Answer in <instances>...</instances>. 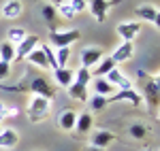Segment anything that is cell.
Here are the masks:
<instances>
[{"instance_id":"obj_20","label":"cell","mask_w":160,"mask_h":151,"mask_svg":"<svg viewBox=\"0 0 160 151\" xmlns=\"http://www.w3.org/2000/svg\"><path fill=\"white\" fill-rule=\"evenodd\" d=\"M26 60L32 64V66H37V68H43V70H47L49 68V64L45 60V55H43V49L38 47V49H32L28 55H26Z\"/></svg>"},{"instance_id":"obj_15","label":"cell","mask_w":160,"mask_h":151,"mask_svg":"<svg viewBox=\"0 0 160 151\" xmlns=\"http://www.w3.org/2000/svg\"><path fill=\"white\" fill-rule=\"evenodd\" d=\"M113 140H115V134H113V132H109V130H98V132L92 136V145L98 147V149H105V147H109Z\"/></svg>"},{"instance_id":"obj_24","label":"cell","mask_w":160,"mask_h":151,"mask_svg":"<svg viewBox=\"0 0 160 151\" xmlns=\"http://www.w3.org/2000/svg\"><path fill=\"white\" fill-rule=\"evenodd\" d=\"M26 36H28V32H26L24 28H11V30H9V38H7V40H9L11 45H15V47H17V45H19Z\"/></svg>"},{"instance_id":"obj_7","label":"cell","mask_w":160,"mask_h":151,"mask_svg":"<svg viewBox=\"0 0 160 151\" xmlns=\"http://www.w3.org/2000/svg\"><path fill=\"white\" fill-rule=\"evenodd\" d=\"M37 45H38V36L37 34H28V36L17 45V49H15V60H26V55L32 49H37Z\"/></svg>"},{"instance_id":"obj_35","label":"cell","mask_w":160,"mask_h":151,"mask_svg":"<svg viewBox=\"0 0 160 151\" xmlns=\"http://www.w3.org/2000/svg\"><path fill=\"white\" fill-rule=\"evenodd\" d=\"M88 151H102V149H98V147H94V145H90V147H88Z\"/></svg>"},{"instance_id":"obj_21","label":"cell","mask_w":160,"mask_h":151,"mask_svg":"<svg viewBox=\"0 0 160 151\" xmlns=\"http://www.w3.org/2000/svg\"><path fill=\"white\" fill-rule=\"evenodd\" d=\"M90 128H92V115H90V113L77 115V119H75V128H73L75 132H77V134H88Z\"/></svg>"},{"instance_id":"obj_12","label":"cell","mask_w":160,"mask_h":151,"mask_svg":"<svg viewBox=\"0 0 160 151\" xmlns=\"http://www.w3.org/2000/svg\"><path fill=\"white\" fill-rule=\"evenodd\" d=\"M132 53H135V45H132V43H128V40H124L122 45H120L118 49L113 51L111 60H113L115 64L126 62V60H130V58H132Z\"/></svg>"},{"instance_id":"obj_25","label":"cell","mask_w":160,"mask_h":151,"mask_svg":"<svg viewBox=\"0 0 160 151\" xmlns=\"http://www.w3.org/2000/svg\"><path fill=\"white\" fill-rule=\"evenodd\" d=\"M53 53H56V62H58V68L66 66V62L71 60V49H68V47H60L58 51H53Z\"/></svg>"},{"instance_id":"obj_33","label":"cell","mask_w":160,"mask_h":151,"mask_svg":"<svg viewBox=\"0 0 160 151\" xmlns=\"http://www.w3.org/2000/svg\"><path fill=\"white\" fill-rule=\"evenodd\" d=\"M68 4H71V7H73L75 15H77V13L86 11V7H88V0H68Z\"/></svg>"},{"instance_id":"obj_13","label":"cell","mask_w":160,"mask_h":151,"mask_svg":"<svg viewBox=\"0 0 160 151\" xmlns=\"http://www.w3.org/2000/svg\"><path fill=\"white\" fill-rule=\"evenodd\" d=\"M53 79H56L58 85L68 87V85L75 81V70H73V68H66V66H62V68H53Z\"/></svg>"},{"instance_id":"obj_6","label":"cell","mask_w":160,"mask_h":151,"mask_svg":"<svg viewBox=\"0 0 160 151\" xmlns=\"http://www.w3.org/2000/svg\"><path fill=\"white\" fill-rule=\"evenodd\" d=\"M30 92L34 94V96H43V98H47L51 100L53 98V87L49 85V81L47 79H43V77H34L32 81H30Z\"/></svg>"},{"instance_id":"obj_10","label":"cell","mask_w":160,"mask_h":151,"mask_svg":"<svg viewBox=\"0 0 160 151\" xmlns=\"http://www.w3.org/2000/svg\"><path fill=\"white\" fill-rule=\"evenodd\" d=\"M100 60H102V49H98V47H86V49H81V66L83 68H92Z\"/></svg>"},{"instance_id":"obj_36","label":"cell","mask_w":160,"mask_h":151,"mask_svg":"<svg viewBox=\"0 0 160 151\" xmlns=\"http://www.w3.org/2000/svg\"><path fill=\"white\" fill-rule=\"evenodd\" d=\"M62 2H66V0H53V7H60Z\"/></svg>"},{"instance_id":"obj_34","label":"cell","mask_w":160,"mask_h":151,"mask_svg":"<svg viewBox=\"0 0 160 151\" xmlns=\"http://www.w3.org/2000/svg\"><path fill=\"white\" fill-rule=\"evenodd\" d=\"M9 75H11V64L0 60V81H4Z\"/></svg>"},{"instance_id":"obj_19","label":"cell","mask_w":160,"mask_h":151,"mask_svg":"<svg viewBox=\"0 0 160 151\" xmlns=\"http://www.w3.org/2000/svg\"><path fill=\"white\" fill-rule=\"evenodd\" d=\"M17 132L15 130H9V128H2V132H0V149H11L17 145Z\"/></svg>"},{"instance_id":"obj_31","label":"cell","mask_w":160,"mask_h":151,"mask_svg":"<svg viewBox=\"0 0 160 151\" xmlns=\"http://www.w3.org/2000/svg\"><path fill=\"white\" fill-rule=\"evenodd\" d=\"M56 15H58V11H56L53 4H43V17H45V21H53Z\"/></svg>"},{"instance_id":"obj_5","label":"cell","mask_w":160,"mask_h":151,"mask_svg":"<svg viewBox=\"0 0 160 151\" xmlns=\"http://www.w3.org/2000/svg\"><path fill=\"white\" fill-rule=\"evenodd\" d=\"M107 100L109 102H130V104H135V106H141V104H143V98H141V94H139L135 87L132 89H118V92L111 94Z\"/></svg>"},{"instance_id":"obj_4","label":"cell","mask_w":160,"mask_h":151,"mask_svg":"<svg viewBox=\"0 0 160 151\" xmlns=\"http://www.w3.org/2000/svg\"><path fill=\"white\" fill-rule=\"evenodd\" d=\"M122 0H90V11L94 15V19L102 24L105 19H107V11H109L111 7H115V4H120Z\"/></svg>"},{"instance_id":"obj_16","label":"cell","mask_w":160,"mask_h":151,"mask_svg":"<svg viewBox=\"0 0 160 151\" xmlns=\"http://www.w3.org/2000/svg\"><path fill=\"white\" fill-rule=\"evenodd\" d=\"M0 15L7 17V19H15V17H19V15H22V2H19V0H7V2L2 4Z\"/></svg>"},{"instance_id":"obj_30","label":"cell","mask_w":160,"mask_h":151,"mask_svg":"<svg viewBox=\"0 0 160 151\" xmlns=\"http://www.w3.org/2000/svg\"><path fill=\"white\" fill-rule=\"evenodd\" d=\"M17 113H19L17 106H11V104L0 102V121H2V119H9V117H15Z\"/></svg>"},{"instance_id":"obj_22","label":"cell","mask_w":160,"mask_h":151,"mask_svg":"<svg viewBox=\"0 0 160 151\" xmlns=\"http://www.w3.org/2000/svg\"><path fill=\"white\" fill-rule=\"evenodd\" d=\"M94 92H96V94H98V96H107V98H109L111 94H113V92H115V87H113V85H111L109 81H107V79H105V77H98V79H96V81H94Z\"/></svg>"},{"instance_id":"obj_2","label":"cell","mask_w":160,"mask_h":151,"mask_svg":"<svg viewBox=\"0 0 160 151\" xmlns=\"http://www.w3.org/2000/svg\"><path fill=\"white\" fill-rule=\"evenodd\" d=\"M79 30H53L49 32V43L56 47V49H60V47H71L75 40H79Z\"/></svg>"},{"instance_id":"obj_37","label":"cell","mask_w":160,"mask_h":151,"mask_svg":"<svg viewBox=\"0 0 160 151\" xmlns=\"http://www.w3.org/2000/svg\"><path fill=\"white\" fill-rule=\"evenodd\" d=\"M0 132H2V124H0Z\"/></svg>"},{"instance_id":"obj_27","label":"cell","mask_w":160,"mask_h":151,"mask_svg":"<svg viewBox=\"0 0 160 151\" xmlns=\"http://www.w3.org/2000/svg\"><path fill=\"white\" fill-rule=\"evenodd\" d=\"M90 100V106L94 109V111H102L107 104H109V100H107V96H98V94H94L92 98H88Z\"/></svg>"},{"instance_id":"obj_8","label":"cell","mask_w":160,"mask_h":151,"mask_svg":"<svg viewBox=\"0 0 160 151\" xmlns=\"http://www.w3.org/2000/svg\"><path fill=\"white\" fill-rule=\"evenodd\" d=\"M139 32H141V24L139 21H122V24H118V34L124 40H128V43H132Z\"/></svg>"},{"instance_id":"obj_23","label":"cell","mask_w":160,"mask_h":151,"mask_svg":"<svg viewBox=\"0 0 160 151\" xmlns=\"http://www.w3.org/2000/svg\"><path fill=\"white\" fill-rule=\"evenodd\" d=\"M0 60L2 62H9V64L15 60V45H11L9 40H2L0 43Z\"/></svg>"},{"instance_id":"obj_17","label":"cell","mask_w":160,"mask_h":151,"mask_svg":"<svg viewBox=\"0 0 160 151\" xmlns=\"http://www.w3.org/2000/svg\"><path fill=\"white\" fill-rule=\"evenodd\" d=\"M66 92H68L71 100H75V102H86L88 100V85H81V83H75L73 81L66 87Z\"/></svg>"},{"instance_id":"obj_18","label":"cell","mask_w":160,"mask_h":151,"mask_svg":"<svg viewBox=\"0 0 160 151\" xmlns=\"http://www.w3.org/2000/svg\"><path fill=\"white\" fill-rule=\"evenodd\" d=\"M75 119H77V113L71 111V109H64V111H60V115H58V126L68 132V130L75 128Z\"/></svg>"},{"instance_id":"obj_28","label":"cell","mask_w":160,"mask_h":151,"mask_svg":"<svg viewBox=\"0 0 160 151\" xmlns=\"http://www.w3.org/2000/svg\"><path fill=\"white\" fill-rule=\"evenodd\" d=\"M128 134H130L132 139L141 140V139H145V134H148V128L143 126V124H132V126L128 128Z\"/></svg>"},{"instance_id":"obj_38","label":"cell","mask_w":160,"mask_h":151,"mask_svg":"<svg viewBox=\"0 0 160 151\" xmlns=\"http://www.w3.org/2000/svg\"><path fill=\"white\" fill-rule=\"evenodd\" d=\"M148 151H152V149H148Z\"/></svg>"},{"instance_id":"obj_29","label":"cell","mask_w":160,"mask_h":151,"mask_svg":"<svg viewBox=\"0 0 160 151\" xmlns=\"http://www.w3.org/2000/svg\"><path fill=\"white\" fill-rule=\"evenodd\" d=\"M41 49H43V55H45V60H47V64H49L51 70H53V68H58V62H56V53H53V49H51L49 45H41Z\"/></svg>"},{"instance_id":"obj_9","label":"cell","mask_w":160,"mask_h":151,"mask_svg":"<svg viewBox=\"0 0 160 151\" xmlns=\"http://www.w3.org/2000/svg\"><path fill=\"white\" fill-rule=\"evenodd\" d=\"M135 15L139 19H143V21H149V24L158 26V9L156 7H152V4H139L135 9Z\"/></svg>"},{"instance_id":"obj_11","label":"cell","mask_w":160,"mask_h":151,"mask_svg":"<svg viewBox=\"0 0 160 151\" xmlns=\"http://www.w3.org/2000/svg\"><path fill=\"white\" fill-rule=\"evenodd\" d=\"M105 79L109 81L113 87H118V89H132V83L126 79V77L118 70V68H113V70H109L107 75H105Z\"/></svg>"},{"instance_id":"obj_1","label":"cell","mask_w":160,"mask_h":151,"mask_svg":"<svg viewBox=\"0 0 160 151\" xmlns=\"http://www.w3.org/2000/svg\"><path fill=\"white\" fill-rule=\"evenodd\" d=\"M49 111H51V100L32 94V100L28 102V109H26L28 119H30L32 124H38V121H43V119L49 115Z\"/></svg>"},{"instance_id":"obj_32","label":"cell","mask_w":160,"mask_h":151,"mask_svg":"<svg viewBox=\"0 0 160 151\" xmlns=\"http://www.w3.org/2000/svg\"><path fill=\"white\" fill-rule=\"evenodd\" d=\"M56 11L60 13V15H64L66 19H73V17H75V11H73V7H71L68 2H62V4L58 7V9H56Z\"/></svg>"},{"instance_id":"obj_3","label":"cell","mask_w":160,"mask_h":151,"mask_svg":"<svg viewBox=\"0 0 160 151\" xmlns=\"http://www.w3.org/2000/svg\"><path fill=\"white\" fill-rule=\"evenodd\" d=\"M139 77H141V79H145V83H143L145 94H143L141 98L148 102L149 106H158V75H154V79H152V77L148 79L145 73H139Z\"/></svg>"},{"instance_id":"obj_14","label":"cell","mask_w":160,"mask_h":151,"mask_svg":"<svg viewBox=\"0 0 160 151\" xmlns=\"http://www.w3.org/2000/svg\"><path fill=\"white\" fill-rule=\"evenodd\" d=\"M113 68H118V66H115V62H113L111 58H102L100 62L94 64V68L90 70V75L94 77V79H98V77H105L109 70H113Z\"/></svg>"},{"instance_id":"obj_26","label":"cell","mask_w":160,"mask_h":151,"mask_svg":"<svg viewBox=\"0 0 160 151\" xmlns=\"http://www.w3.org/2000/svg\"><path fill=\"white\" fill-rule=\"evenodd\" d=\"M92 81V75H90V68H79V70H75V83H81V85H88Z\"/></svg>"}]
</instances>
